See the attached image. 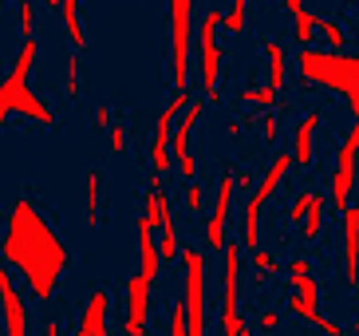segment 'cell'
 I'll return each mask as SVG.
<instances>
[{
  "mask_svg": "<svg viewBox=\"0 0 359 336\" xmlns=\"http://www.w3.org/2000/svg\"><path fill=\"white\" fill-rule=\"evenodd\" d=\"M276 95H280V91H273V87H269V84H257V87H245V91H241V103H249V107H261V111H264V107H276Z\"/></svg>",
  "mask_w": 359,
  "mask_h": 336,
  "instance_id": "obj_25",
  "label": "cell"
},
{
  "mask_svg": "<svg viewBox=\"0 0 359 336\" xmlns=\"http://www.w3.org/2000/svg\"><path fill=\"white\" fill-rule=\"evenodd\" d=\"M201 115H205V99L190 95V103L182 107V115L170 127V158H174V167H178L182 179H194L198 174V162L190 155V135H194V127H198Z\"/></svg>",
  "mask_w": 359,
  "mask_h": 336,
  "instance_id": "obj_7",
  "label": "cell"
},
{
  "mask_svg": "<svg viewBox=\"0 0 359 336\" xmlns=\"http://www.w3.org/2000/svg\"><path fill=\"white\" fill-rule=\"evenodd\" d=\"M186 210H190V214L205 210V194H201V186L194 179H190V186H186Z\"/></svg>",
  "mask_w": 359,
  "mask_h": 336,
  "instance_id": "obj_33",
  "label": "cell"
},
{
  "mask_svg": "<svg viewBox=\"0 0 359 336\" xmlns=\"http://www.w3.org/2000/svg\"><path fill=\"white\" fill-rule=\"evenodd\" d=\"M107 309H111V293L99 285L95 293H91V301H87V309H83V316H79V328H75V332H79V336H103V332H111V328H107Z\"/></svg>",
  "mask_w": 359,
  "mask_h": 336,
  "instance_id": "obj_15",
  "label": "cell"
},
{
  "mask_svg": "<svg viewBox=\"0 0 359 336\" xmlns=\"http://www.w3.org/2000/svg\"><path fill=\"white\" fill-rule=\"evenodd\" d=\"M147 321H150V281L135 273V277H127V316H123L118 332L142 336L147 332Z\"/></svg>",
  "mask_w": 359,
  "mask_h": 336,
  "instance_id": "obj_12",
  "label": "cell"
},
{
  "mask_svg": "<svg viewBox=\"0 0 359 336\" xmlns=\"http://www.w3.org/2000/svg\"><path fill=\"white\" fill-rule=\"evenodd\" d=\"M166 8H170V79H174V91H190L194 0H166Z\"/></svg>",
  "mask_w": 359,
  "mask_h": 336,
  "instance_id": "obj_4",
  "label": "cell"
},
{
  "mask_svg": "<svg viewBox=\"0 0 359 336\" xmlns=\"http://www.w3.org/2000/svg\"><path fill=\"white\" fill-rule=\"evenodd\" d=\"M127 143H130V138H127V127H123V123H111V131H107V147L115 150V155H123V150H127Z\"/></svg>",
  "mask_w": 359,
  "mask_h": 336,
  "instance_id": "obj_32",
  "label": "cell"
},
{
  "mask_svg": "<svg viewBox=\"0 0 359 336\" xmlns=\"http://www.w3.org/2000/svg\"><path fill=\"white\" fill-rule=\"evenodd\" d=\"M55 8H60V16H64V28H67V36H72V48L75 52H83L87 48V32H83V20H79V0H60Z\"/></svg>",
  "mask_w": 359,
  "mask_h": 336,
  "instance_id": "obj_19",
  "label": "cell"
},
{
  "mask_svg": "<svg viewBox=\"0 0 359 336\" xmlns=\"http://www.w3.org/2000/svg\"><path fill=\"white\" fill-rule=\"evenodd\" d=\"M288 170H292V155H276V158H273V167L264 170L261 186H253V194H249V198L261 202V206H264V202H269V198L276 194V190H280V182H285Z\"/></svg>",
  "mask_w": 359,
  "mask_h": 336,
  "instance_id": "obj_17",
  "label": "cell"
},
{
  "mask_svg": "<svg viewBox=\"0 0 359 336\" xmlns=\"http://www.w3.org/2000/svg\"><path fill=\"white\" fill-rule=\"evenodd\" d=\"M0 257L24 277L28 293L36 301H52L60 281L72 269V250L64 238L55 233V226L36 210L32 198H20L4 218V238H0Z\"/></svg>",
  "mask_w": 359,
  "mask_h": 336,
  "instance_id": "obj_1",
  "label": "cell"
},
{
  "mask_svg": "<svg viewBox=\"0 0 359 336\" xmlns=\"http://www.w3.org/2000/svg\"><path fill=\"white\" fill-rule=\"evenodd\" d=\"M222 28L229 32V36H241V32L249 28V0H233L229 12H222Z\"/></svg>",
  "mask_w": 359,
  "mask_h": 336,
  "instance_id": "obj_23",
  "label": "cell"
},
{
  "mask_svg": "<svg viewBox=\"0 0 359 336\" xmlns=\"http://www.w3.org/2000/svg\"><path fill=\"white\" fill-rule=\"evenodd\" d=\"M222 257H225V277H222V332L225 336H245L249 325L241 316V245L237 242H225L222 245Z\"/></svg>",
  "mask_w": 359,
  "mask_h": 336,
  "instance_id": "obj_5",
  "label": "cell"
},
{
  "mask_svg": "<svg viewBox=\"0 0 359 336\" xmlns=\"http://www.w3.org/2000/svg\"><path fill=\"white\" fill-rule=\"evenodd\" d=\"M296 67H300V75H304L308 84H320L327 91L344 95L351 103V115H359V60H355V52L348 56V52H332V48L316 52L308 44L296 56Z\"/></svg>",
  "mask_w": 359,
  "mask_h": 336,
  "instance_id": "obj_3",
  "label": "cell"
},
{
  "mask_svg": "<svg viewBox=\"0 0 359 336\" xmlns=\"http://www.w3.org/2000/svg\"><path fill=\"white\" fill-rule=\"evenodd\" d=\"M355 155H359V127L351 123V131L344 135L339 143V158H336V170H332V206H348L351 198V186H355Z\"/></svg>",
  "mask_w": 359,
  "mask_h": 336,
  "instance_id": "obj_9",
  "label": "cell"
},
{
  "mask_svg": "<svg viewBox=\"0 0 359 336\" xmlns=\"http://www.w3.org/2000/svg\"><path fill=\"white\" fill-rule=\"evenodd\" d=\"M316 328H320V332H327V336H339V332H348V328H344V325H336L332 316H320V321H316Z\"/></svg>",
  "mask_w": 359,
  "mask_h": 336,
  "instance_id": "obj_36",
  "label": "cell"
},
{
  "mask_svg": "<svg viewBox=\"0 0 359 336\" xmlns=\"http://www.w3.org/2000/svg\"><path fill=\"white\" fill-rule=\"evenodd\" d=\"M222 12H205L201 20V36H198V67H201V91L205 99H217V79H222Z\"/></svg>",
  "mask_w": 359,
  "mask_h": 336,
  "instance_id": "obj_8",
  "label": "cell"
},
{
  "mask_svg": "<svg viewBox=\"0 0 359 336\" xmlns=\"http://www.w3.org/2000/svg\"><path fill=\"white\" fill-rule=\"evenodd\" d=\"M32 67H36V36H24V48L16 56V63H12V72L0 79V127H4L8 115H24L40 127H55V111L48 107V99H40L28 87Z\"/></svg>",
  "mask_w": 359,
  "mask_h": 336,
  "instance_id": "obj_2",
  "label": "cell"
},
{
  "mask_svg": "<svg viewBox=\"0 0 359 336\" xmlns=\"http://www.w3.org/2000/svg\"><path fill=\"white\" fill-rule=\"evenodd\" d=\"M261 48H264V56H269V87H273V91H285L288 87V67H285L280 44L269 40V36H261Z\"/></svg>",
  "mask_w": 359,
  "mask_h": 336,
  "instance_id": "obj_18",
  "label": "cell"
},
{
  "mask_svg": "<svg viewBox=\"0 0 359 336\" xmlns=\"http://www.w3.org/2000/svg\"><path fill=\"white\" fill-rule=\"evenodd\" d=\"M344 273H348L351 289L359 281V210L344 206Z\"/></svg>",
  "mask_w": 359,
  "mask_h": 336,
  "instance_id": "obj_14",
  "label": "cell"
},
{
  "mask_svg": "<svg viewBox=\"0 0 359 336\" xmlns=\"http://www.w3.org/2000/svg\"><path fill=\"white\" fill-rule=\"evenodd\" d=\"M320 111H308L300 123H296V135H292V167H312L316 158V131H320Z\"/></svg>",
  "mask_w": 359,
  "mask_h": 336,
  "instance_id": "obj_13",
  "label": "cell"
},
{
  "mask_svg": "<svg viewBox=\"0 0 359 336\" xmlns=\"http://www.w3.org/2000/svg\"><path fill=\"white\" fill-rule=\"evenodd\" d=\"M83 206H87V226H95L99 221V206H103V174L99 170H91L87 174V190H83Z\"/></svg>",
  "mask_w": 359,
  "mask_h": 336,
  "instance_id": "obj_21",
  "label": "cell"
},
{
  "mask_svg": "<svg viewBox=\"0 0 359 336\" xmlns=\"http://www.w3.org/2000/svg\"><path fill=\"white\" fill-rule=\"evenodd\" d=\"M261 138L269 147H276V138H280V115L269 111V107H264V119H261Z\"/></svg>",
  "mask_w": 359,
  "mask_h": 336,
  "instance_id": "obj_30",
  "label": "cell"
},
{
  "mask_svg": "<svg viewBox=\"0 0 359 336\" xmlns=\"http://www.w3.org/2000/svg\"><path fill=\"white\" fill-rule=\"evenodd\" d=\"M241 131H245V119H229V123H225V138H233V143L241 138Z\"/></svg>",
  "mask_w": 359,
  "mask_h": 336,
  "instance_id": "obj_37",
  "label": "cell"
},
{
  "mask_svg": "<svg viewBox=\"0 0 359 336\" xmlns=\"http://www.w3.org/2000/svg\"><path fill=\"white\" fill-rule=\"evenodd\" d=\"M138 257H142V265H138V277H147V281L154 285L162 261H158V245H154V226H150V221H138Z\"/></svg>",
  "mask_w": 359,
  "mask_h": 336,
  "instance_id": "obj_16",
  "label": "cell"
},
{
  "mask_svg": "<svg viewBox=\"0 0 359 336\" xmlns=\"http://www.w3.org/2000/svg\"><path fill=\"white\" fill-rule=\"evenodd\" d=\"M16 12H20V32L36 36V4L32 0H16Z\"/></svg>",
  "mask_w": 359,
  "mask_h": 336,
  "instance_id": "obj_31",
  "label": "cell"
},
{
  "mask_svg": "<svg viewBox=\"0 0 359 336\" xmlns=\"http://www.w3.org/2000/svg\"><path fill=\"white\" fill-rule=\"evenodd\" d=\"M233 186H237V190H253V174H249V170L233 174Z\"/></svg>",
  "mask_w": 359,
  "mask_h": 336,
  "instance_id": "obj_38",
  "label": "cell"
},
{
  "mask_svg": "<svg viewBox=\"0 0 359 336\" xmlns=\"http://www.w3.org/2000/svg\"><path fill=\"white\" fill-rule=\"evenodd\" d=\"M79 67H83V63H79V52H72L67 56V79H64V91L72 95V99L83 91V84H79Z\"/></svg>",
  "mask_w": 359,
  "mask_h": 336,
  "instance_id": "obj_29",
  "label": "cell"
},
{
  "mask_svg": "<svg viewBox=\"0 0 359 336\" xmlns=\"http://www.w3.org/2000/svg\"><path fill=\"white\" fill-rule=\"evenodd\" d=\"M312 32H316L320 40L332 48V52H344L348 48V36H344V28H339L336 20H324V16H312Z\"/></svg>",
  "mask_w": 359,
  "mask_h": 336,
  "instance_id": "obj_20",
  "label": "cell"
},
{
  "mask_svg": "<svg viewBox=\"0 0 359 336\" xmlns=\"http://www.w3.org/2000/svg\"><path fill=\"white\" fill-rule=\"evenodd\" d=\"M178 261L186 265V336L205 332V253L201 250H178Z\"/></svg>",
  "mask_w": 359,
  "mask_h": 336,
  "instance_id": "obj_6",
  "label": "cell"
},
{
  "mask_svg": "<svg viewBox=\"0 0 359 336\" xmlns=\"http://www.w3.org/2000/svg\"><path fill=\"white\" fill-rule=\"evenodd\" d=\"M166 332H170V336H186V309H182V305L170 309V325H166Z\"/></svg>",
  "mask_w": 359,
  "mask_h": 336,
  "instance_id": "obj_34",
  "label": "cell"
},
{
  "mask_svg": "<svg viewBox=\"0 0 359 336\" xmlns=\"http://www.w3.org/2000/svg\"><path fill=\"white\" fill-rule=\"evenodd\" d=\"M304 269H312L308 257H292V261H288V273H304Z\"/></svg>",
  "mask_w": 359,
  "mask_h": 336,
  "instance_id": "obj_39",
  "label": "cell"
},
{
  "mask_svg": "<svg viewBox=\"0 0 359 336\" xmlns=\"http://www.w3.org/2000/svg\"><path fill=\"white\" fill-rule=\"evenodd\" d=\"M95 127H111V107H95Z\"/></svg>",
  "mask_w": 359,
  "mask_h": 336,
  "instance_id": "obj_40",
  "label": "cell"
},
{
  "mask_svg": "<svg viewBox=\"0 0 359 336\" xmlns=\"http://www.w3.org/2000/svg\"><path fill=\"white\" fill-rule=\"evenodd\" d=\"M320 221H324V194H320L316 202H312V210L304 214V218H300V238H304V242H316L320 238Z\"/></svg>",
  "mask_w": 359,
  "mask_h": 336,
  "instance_id": "obj_24",
  "label": "cell"
},
{
  "mask_svg": "<svg viewBox=\"0 0 359 336\" xmlns=\"http://www.w3.org/2000/svg\"><path fill=\"white\" fill-rule=\"evenodd\" d=\"M285 289H292V293H300V297H320V281L312 273H288V281H285Z\"/></svg>",
  "mask_w": 359,
  "mask_h": 336,
  "instance_id": "obj_27",
  "label": "cell"
},
{
  "mask_svg": "<svg viewBox=\"0 0 359 336\" xmlns=\"http://www.w3.org/2000/svg\"><path fill=\"white\" fill-rule=\"evenodd\" d=\"M43 332H48V336H60V332H64V321H55V316H52V321L43 325Z\"/></svg>",
  "mask_w": 359,
  "mask_h": 336,
  "instance_id": "obj_41",
  "label": "cell"
},
{
  "mask_svg": "<svg viewBox=\"0 0 359 336\" xmlns=\"http://www.w3.org/2000/svg\"><path fill=\"white\" fill-rule=\"evenodd\" d=\"M316 198H320L316 190H300V194L292 198V206H288V214H285L288 226H300V218H304V214L312 210V202H316Z\"/></svg>",
  "mask_w": 359,
  "mask_h": 336,
  "instance_id": "obj_26",
  "label": "cell"
},
{
  "mask_svg": "<svg viewBox=\"0 0 359 336\" xmlns=\"http://www.w3.org/2000/svg\"><path fill=\"white\" fill-rule=\"evenodd\" d=\"M257 328H261V332H276V328H280V313H273V309H269V313H261Z\"/></svg>",
  "mask_w": 359,
  "mask_h": 336,
  "instance_id": "obj_35",
  "label": "cell"
},
{
  "mask_svg": "<svg viewBox=\"0 0 359 336\" xmlns=\"http://www.w3.org/2000/svg\"><path fill=\"white\" fill-rule=\"evenodd\" d=\"M0 316H4V332L8 336H24L32 332V313H28V301L20 297L12 273L0 265Z\"/></svg>",
  "mask_w": 359,
  "mask_h": 336,
  "instance_id": "obj_10",
  "label": "cell"
},
{
  "mask_svg": "<svg viewBox=\"0 0 359 336\" xmlns=\"http://www.w3.org/2000/svg\"><path fill=\"white\" fill-rule=\"evenodd\" d=\"M253 269H257V281H264V277L280 273V261H276L269 250H261V245H257V250H253Z\"/></svg>",
  "mask_w": 359,
  "mask_h": 336,
  "instance_id": "obj_28",
  "label": "cell"
},
{
  "mask_svg": "<svg viewBox=\"0 0 359 336\" xmlns=\"http://www.w3.org/2000/svg\"><path fill=\"white\" fill-rule=\"evenodd\" d=\"M285 293H288V313L308 321V325H316L320 321V297H300V293H292V289H285Z\"/></svg>",
  "mask_w": 359,
  "mask_h": 336,
  "instance_id": "obj_22",
  "label": "cell"
},
{
  "mask_svg": "<svg viewBox=\"0 0 359 336\" xmlns=\"http://www.w3.org/2000/svg\"><path fill=\"white\" fill-rule=\"evenodd\" d=\"M233 194H237V186H233V174L225 170L222 182H217L210 226H205V250H213V253H222V245H225V221H229V214H233Z\"/></svg>",
  "mask_w": 359,
  "mask_h": 336,
  "instance_id": "obj_11",
  "label": "cell"
}]
</instances>
